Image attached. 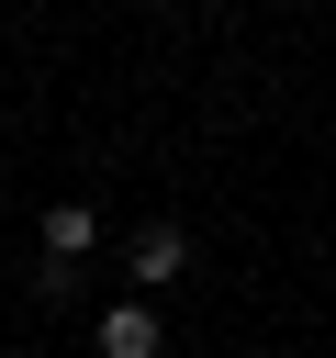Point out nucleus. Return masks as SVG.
<instances>
[{
    "instance_id": "nucleus-1",
    "label": "nucleus",
    "mask_w": 336,
    "mask_h": 358,
    "mask_svg": "<svg viewBox=\"0 0 336 358\" xmlns=\"http://www.w3.org/2000/svg\"><path fill=\"white\" fill-rule=\"evenodd\" d=\"M179 268H190V235H179V224H146V235L123 246V280H134V291H168Z\"/></svg>"
},
{
    "instance_id": "nucleus-3",
    "label": "nucleus",
    "mask_w": 336,
    "mask_h": 358,
    "mask_svg": "<svg viewBox=\"0 0 336 358\" xmlns=\"http://www.w3.org/2000/svg\"><path fill=\"white\" fill-rule=\"evenodd\" d=\"M90 246H101V213H90V201H45V257H67V268H78Z\"/></svg>"
},
{
    "instance_id": "nucleus-2",
    "label": "nucleus",
    "mask_w": 336,
    "mask_h": 358,
    "mask_svg": "<svg viewBox=\"0 0 336 358\" xmlns=\"http://www.w3.org/2000/svg\"><path fill=\"white\" fill-rule=\"evenodd\" d=\"M90 347H101V358H168V324H157L146 302H112V313L90 324Z\"/></svg>"
}]
</instances>
